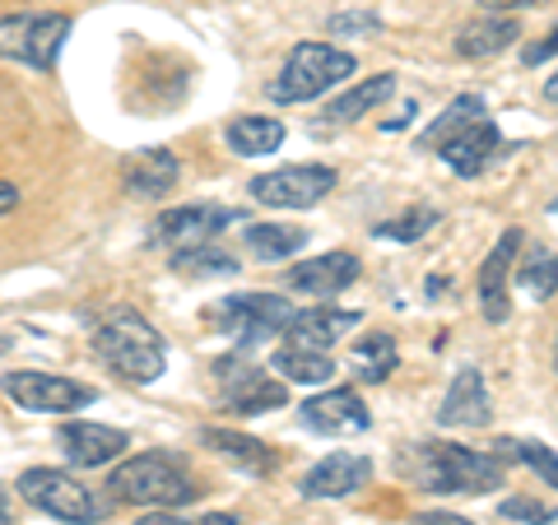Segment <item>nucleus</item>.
<instances>
[{
	"label": "nucleus",
	"instance_id": "f257e3e1",
	"mask_svg": "<svg viewBox=\"0 0 558 525\" xmlns=\"http://www.w3.org/2000/svg\"><path fill=\"white\" fill-rule=\"evenodd\" d=\"M89 344L121 381H131V387H149V381H159L163 367H168L163 335L140 317L135 307H108L102 312V317L94 321Z\"/></svg>",
	"mask_w": 558,
	"mask_h": 525
},
{
	"label": "nucleus",
	"instance_id": "f03ea898",
	"mask_svg": "<svg viewBox=\"0 0 558 525\" xmlns=\"http://www.w3.org/2000/svg\"><path fill=\"white\" fill-rule=\"evenodd\" d=\"M405 475L428 488V493H457V498H480L494 493L502 484V456L457 442H418L405 456Z\"/></svg>",
	"mask_w": 558,
	"mask_h": 525
},
{
	"label": "nucleus",
	"instance_id": "7ed1b4c3",
	"mask_svg": "<svg viewBox=\"0 0 558 525\" xmlns=\"http://www.w3.org/2000/svg\"><path fill=\"white\" fill-rule=\"evenodd\" d=\"M112 498L117 502H135V506H186L196 498V479H191V469L168 456V451H145V456H131L126 465L112 469Z\"/></svg>",
	"mask_w": 558,
	"mask_h": 525
},
{
	"label": "nucleus",
	"instance_id": "20e7f679",
	"mask_svg": "<svg viewBox=\"0 0 558 525\" xmlns=\"http://www.w3.org/2000/svg\"><path fill=\"white\" fill-rule=\"evenodd\" d=\"M344 80H354V57H349V51L330 47V42H299L289 51L284 70L266 84V94H270V102H312Z\"/></svg>",
	"mask_w": 558,
	"mask_h": 525
},
{
	"label": "nucleus",
	"instance_id": "39448f33",
	"mask_svg": "<svg viewBox=\"0 0 558 525\" xmlns=\"http://www.w3.org/2000/svg\"><path fill=\"white\" fill-rule=\"evenodd\" d=\"M65 38H70V14L20 10L0 20V57L20 61L28 70H57Z\"/></svg>",
	"mask_w": 558,
	"mask_h": 525
},
{
	"label": "nucleus",
	"instance_id": "423d86ee",
	"mask_svg": "<svg viewBox=\"0 0 558 525\" xmlns=\"http://www.w3.org/2000/svg\"><path fill=\"white\" fill-rule=\"evenodd\" d=\"M20 498L33 502L47 516L70 521V525H98L102 516H108V502H102L89 484H80L75 475H65V469H47V465L24 469Z\"/></svg>",
	"mask_w": 558,
	"mask_h": 525
},
{
	"label": "nucleus",
	"instance_id": "0eeeda50",
	"mask_svg": "<svg viewBox=\"0 0 558 525\" xmlns=\"http://www.w3.org/2000/svg\"><path fill=\"white\" fill-rule=\"evenodd\" d=\"M289 317H293V307L275 293H233L209 312V321L219 326V335H229L242 349H252V344L270 340V335H284Z\"/></svg>",
	"mask_w": 558,
	"mask_h": 525
},
{
	"label": "nucleus",
	"instance_id": "6e6552de",
	"mask_svg": "<svg viewBox=\"0 0 558 525\" xmlns=\"http://www.w3.org/2000/svg\"><path fill=\"white\" fill-rule=\"evenodd\" d=\"M215 381H219V400L229 405L233 414H270V410H284V381L270 377L266 367H256L247 354H229L215 363Z\"/></svg>",
	"mask_w": 558,
	"mask_h": 525
},
{
	"label": "nucleus",
	"instance_id": "1a4fd4ad",
	"mask_svg": "<svg viewBox=\"0 0 558 525\" xmlns=\"http://www.w3.org/2000/svg\"><path fill=\"white\" fill-rule=\"evenodd\" d=\"M330 186H336V168H326V163H289V168L260 172V178L247 182L252 200L270 209H312L317 200L330 196Z\"/></svg>",
	"mask_w": 558,
	"mask_h": 525
},
{
	"label": "nucleus",
	"instance_id": "9d476101",
	"mask_svg": "<svg viewBox=\"0 0 558 525\" xmlns=\"http://www.w3.org/2000/svg\"><path fill=\"white\" fill-rule=\"evenodd\" d=\"M0 391H5L14 405L28 410V414H70V410L94 405V387H84V381H70V377H57V373H38V367L5 373Z\"/></svg>",
	"mask_w": 558,
	"mask_h": 525
},
{
	"label": "nucleus",
	"instance_id": "9b49d317",
	"mask_svg": "<svg viewBox=\"0 0 558 525\" xmlns=\"http://www.w3.org/2000/svg\"><path fill=\"white\" fill-rule=\"evenodd\" d=\"M229 223H238V215L219 205H182V209H168V215L154 223V242L168 252H191V247H205L215 242Z\"/></svg>",
	"mask_w": 558,
	"mask_h": 525
},
{
	"label": "nucleus",
	"instance_id": "f8f14e48",
	"mask_svg": "<svg viewBox=\"0 0 558 525\" xmlns=\"http://www.w3.org/2000/svg\"><path fill=\"white\" fill-rule=\"evenodd\" d=\"M517 256H521V233H502L494 242V252L484 256L480 266V312L484 321L502 326L512 317V303H508V289H512V270H517Z\"/></svg>",
	"mask_w": 558,
	"mask_h": 525
},
{
	"label": "nucleus",
	"instance_id": "ddd939ff",
	"mask_svg": "<svg viewBox=\"0 0 558 525\" xmlns=\"http://www.w3.org/2000/svg\"><path fill=\"white\" fill-rule=\"evenodd\" d=\"M502 154V135H498V126L488 117H480V121H470L465 131H457V135H447L442 145H438V159L457 172V178H480V172L494 163Z\"/></svg>",
	"mask_w": 558,
	"mask_h": 525
},
{
	"label": "nucleus",
	"instance_id": "4468645a",
	"mask_svg": "<svg viewBox=\"0 0 558 525\" xmlns=\"http://www.w3.org/2000/svg\"><path fill=\"white\" fill-rule=\"evenodd\" d=\"M57 447L75 469H98V465H112L131 447V437L108 424H61Z\"/></svg>",
	"mask_w": 558,
	"mask_h": 525
},
{
	"label": "nucleus",
	"instance_id": "2eb2a0df",
	"mask_svg": "<svg viewBox=\"0 0 558 525\" xmlns=\"http://www.w3.org/2000/svg\"><path fill=\"white\" fill-rule=\"evenodd\" d=\"M303 424L326 437H354V432H368L373 414L354 391H322L303 405Z\"/></svg>",
	"mask_w": 558,
	"mask_h": 525
},
{
	"label": "nucleus",
	"instance_id": "dca6fc26",
	"mask_svg": "<svg viewBox=\"0 0 558 525\" xmlns=\"http://www.w3.org/2000/svg\"><path fill=\"white\" fill-rule=\"evenodd\" d=\"M359 279V260L349 256V252H326V256H312V260H299L289 274H284V284L293 293H307V297H336L344 293L349 284Z\"/></svg>",
	"mask_w": 558,
	"mask_h": 525
},
{
	"label": "nucleus",
	"instance_id": "f3484780",
	"mask_svg": "<svg viewBox=\"0 0 558 525\" xmlns=\"http://www.w3.org/2000/svg\"><path fill=\"white\" fill-rule=\"evenodd\" d=\"M373 479L368 456H354V451H336V456L317 461L303 475V498H349L359 493L363 484Z\"/></svg>",
	"mask_w": 558,
	"mask_h": 525
},
{
	"label": "nucleus",
	"instance_id": "a211bd4d",
	"mask_svg": "<svg viewBox=\"0 0 558 525\" xmlns=\"http://www.w3.org/2000/svg\"><path fill=\"white\" fill-rule=\"evenodd\" d=\"M494 405H488V387L475 367H461L451 377V387L442 395V410H438V424L442 428H484Z\"/></svg>",
	"mask_w": 558,
	"mask_h": 525
},
{
	"label": "nucleus",
	"instance_id": "6ab92c4d",
	"mask_svg": "<svg viewBox=\"0 0 558 525\" xmlns=\"http://www.w3.org/2000/svg\"><path fill=\"white\" fill-rule=\"evenodd\" d=\"M359 326V312H344V307H307V312H293L289 326H284V344H303V349H326L336 344L340 335Z\"/></svg>",
	"mask_w": 558,
	"mask_h": 525
},
{
	"label": "nucleus",
	"instance_id": "aec40b11",
	"mask_svg": "<svg viewBox=\"0 0 558 525\" xmlns=\"http://www.w3.org/2000/svg\"><path fill=\"white\" fill-rule=\"evenodd\" d=\"M178 159H172V149H140L126 159V168H121V178H126V191L140 200H159L168 196L172 186H178Z\"/></svg>",
	"mask_w": 558,
	"mask_h": 525
},
{
	"label": "nucleus",
	"instance_id": "412c9836",
	"mask_svg": "<svg viewBox=\"0 0 558 525\" xmlns=\"http://www.w3.org/2000/svg\"><path fill=\"white\" fill-rule=\"evenodd\" d=\"M205 447L215 451V456H223L229 465L247 469V475H270V469H275V456L256 442V437H247V432H233V428H205Z\"/></svg>",
	"mask_w": 558,
	"mask_h": 525
},
{
	"label": "nucleus",
	"instance_id": "4be33fe9",
	"mask_svg": "<svg viewBox=\"0 0 558 525\" xmlns=\"http://www.w3.org/2000/svg\"><path fill=\"white\" fill-rule=\"evenodd\" d=\"M517 38H521L517 20H508V14H484V20L465 24L457 33V51L461 57H498V51H508Z\"/></svg>",
	"mask_w": 558,
	"mask_h": 525
},
{
	"label": "nucleus",
	"instance_id": "5701e85b",
	"mask_svg": "<svg viewBox=\"0 0 558 525\" xmlns=\"http://www.w3.org/2000/svg\"><path fill=\"white\" fill-rule=\"evenodd\" d=\"M229 149L242 154V159H266V154H275L279 145H284V121L275 117H238L229 121Z\"/></svg>",
	"mask_w": 558,
	"mask_h": 525
},
{
	"label": "nucleus",
	"instance_id": "b1692460",
	"mask_svg": "<svg viewBox=\"0 0 558 525\" xmlns=\"http://www.w3.org/2000/svg\"><path fill=\"white\" fill-rule=\"evenodd\" d=\"M275 373H284L289 381H303V387H322V381L336 377V363L322 349H303V344H279L270 358Z\"/></svg>",
	"mask_w": 558,
	"mask_h": 525
},
{
	"label": "nucleus",
	"instance_id": "393cba45",
	"mask_svg": "<svg viewBox=\"0 0 558 525\" xmlns=\"http://www.w3.org/2000/svg\"><path fill=\"white\" fill-rule=\"evenodd\" d=\"M242 242H247V252L256 260H289L293 252L307 247V233L299 223H247Z\"/></svg>",
	"mask_w": 558,
	"mask_h": 525
},
{
	"label": "nucleus",
	"instance_id": "a878e982",
	"mask_svg": "<svg viewBox=\"0 0 558 525\" xmlns=\"http://www.w3.org/2000/svg\"><path fill=\"white\" fill-rule=\"evenodd\" d=\"M387 98H396V75H368V80H359L354 89H349L344 98H336L330 102V121H359V117H368L373 108H381Z\"/></svg>",
	"mask_w": 558,
	"mask_h": 525
},
{
	"label": "nucleus",
	"instance_id": "bb28decb",
	"mask_svg": "<svg viewBox=\"0 0 558 525\" xmlns=\"http://www.w3.org/2000/svg\"><path fill=\"white\" fill-rule=\"evenodd\" d=\"M349 363H354V373H359L363 381H387V377L396 373V344H391V335H381V330H368V335H359Z\"/></svg>",
	"mask_w": 558,
	"mask_h": 525
},
{
	"label": "nucleus",
	"instance_id": "cd10ccee",
	"mask_svg": "<svg viewBox=\"0 0 558 525\" xmlns=\"http://www.w3.org/2000/svg\"><path fill=\"white\" fill-rule=\"evenodd\" d=\"M517 284L526 297H535V303H545V297L558 293V256L549 247H535L526 252V260L517 256Z\"/></svg>",
	"mask_w": 558,
	"mask_h": 525
},
{
	"label": "nucleus",
	"instance_id": "c85d7f7f",
	"mask_svg": "<svg viewBox=\"0 0 558 525\" xmlns=\"http://www.w3.org/2000/svg\"><path fill=\"white\" fill-rule=\"evenodd\" d=\"M494 456L521 461L526 469H535V475L545 479L549 488H558V456H554V447H545V442H521V437H502V442H494Z\"/></svg>",
	"mask_w": 558,
	"mask_h": 525
},
{
	"label": "nucleus",
	"instance_id": "c756f323",
	"mask_svg": "<svg viewBox=\"0 0 558 525\" xmlns=\"http://www.w3.org/2000/svg\"><path fill=\"white\" fill-rule=\"evenodd\" d=\"M480 117H488V108H484V98H475V94H465V98H457V102H451V108L438 117V121H433V126L424 131V145L428 149H438L442 145V139L447 135H457V131H465L470 126V121H480Z\"/></svg>",
	"mask_w": 558,
	"mask_h": 525
},
{
	"label": "nucleus",
	"instance_id": "7c9ffc66",
	"mask_svg": "<svg viewBox=\"0 0 558 525\" xmlns=\"http://www.w3.org/2000/svg\"><path fill=\"white\" fill-rule=\"evenodd\" d=\"M172 270H182V274H238V260L229 252H219L215 242H205V247H191V252H172Z\"/></svg>",
	"mask_w": 558,
	"mask_h": 525
},
{
	"label": "nucleus",
	"instance_id": "2f4dec72",
	"mask_svg": "<svg viewBox=\"0 0 558 525\" xmlns=\"http://www.w3.org/2000/svg\"><path fill=\"white\" fill-rule=\"evenodd\" d=\"M433 219H438L433 209H410V215H400V219H387V223H381L377 237H391V242H418V237H424V233L433 229Z\"/></svg>",
	"mask_w": 558,
	"mask_h": 525
},
{
	"label": "nucleus",
	"instance_id": "473e14b6",
	"mask_svg": "<svg viewBox=\"0 0 558 525\" xmlns=\"http://www.w3.org/2000/svg\"><path fill=\"white\" fill-rule=\"evenodd\" d=\"M377 28H381V20L373 10H344L330 20V38H349V33H354V38H373Z\"/></svg>",
	"mask_w": 558,
	"mask_h": 525
},
{
	"label": "nucleus",
	"instance_id": "72a5a7b5",
	"mask_svg": "<svg viewBox=\"0 0 558 525\" xmlns=\"http://www.w3.org/2000/svg\"><path fill=\"white\" fill-rule=\"evenodd\" d=\"M502 516L526 521V525H549L558 512H554V506H539L535 498H508V502H502Z\"/></svg>",
	"mask_w": 558,
	"mask_h": 525
},
{
	"label": "nucleus",
	"instance_id": "f704fd0d",
	"mask_svg": "<svg viewBox=\"0 0 558 525\" xmlns=\"http://www.w3.org/2000/svg\"><path fill=\"white\" fill-rule=\"evenodd\" d=\"M554 51H558V28L549 33V38H545V42H531L526 51H521V61H526V65H545V61L554 57Z\"/></svg>",
	"mask_w": 558,
	"mask_h": 525
},
{
	"label": "nucleus",
	"instance_id": "c9c22d12",
	"mask_svg": "<svg viewBox=\"0 0 558 525\" xmlns=\"http://www.w3.org/2000/svg\"><path fill=\"white\" fill-rule=\"evenodd\" d=\"M414 525H475V521H465L457 512H424V516H414Z\"/></svg>",
	"mask_w": 558,
	"mask_h": 525
},
{
	"label": "nucleus",
	"instance_id": "e433bc0d",
	"mask_svg": "<svg viewBox=\"0 0 558 525\" xmlns=\"http://www.w3.org/2000/svg\"><path fill=\"white\" fill-rule=\"evenodd\" d=\"M135 525H196V521H186V516H172V512H154V516H140Z\"/></svg>",
	"mask_w": 558,
	"mask_h": 525
},
{
	"label": "nucleus",
	"instance_id": "4c0bfd02",
	"mask_svg": "<svg viewBox=\"0 0 558 525\" xmlns=\"http://www.w3.org/2000/svg\"><path fill=\"white\" fill-rule=\"evenodd\" d=\"M484 10H494V14H502V10H526V5H539V0H480Z\"/></svg>",
	"mask_w": 558,
	"mask_h": 525
},
{
	"label": "nucleus",
	"instance_id": "58836bf2",
	"mask_svg": "<svg viewBox=\"0 0 558 525\" xmlns=\"http://www.w3.org/2000/svg\"><path fill=\"white\" fill-rule=\"evenodd\" d=\"M14 205H20V191H14L10 182H0V219H5Z\"/></svg>",
	"mask_w": 558,
	"mask_h": 525
},
{
	"label": "nucleus",
	"instance_id": "ea45409f",
	"mask_svg": "<svg viewBox=\"0 0 558 525\" xmlns=\"http://www.w3.org/2000/svg\"><path fill=\"white\" fill-rule=\"evenodd\" d=\"M196 525H242L238 516H229V512H209V516H201Z\"/></svg>",
	"mask_w": 558,
	"mask_h": 525
},
{
	"label": "nucleus",
	"instance_id": "a19ab883",
	"mask_svg": "<svg viewBox=\"0 0 558 525\" xmlns=\"http://www.w3.org/2000/svg\"><path fill=\"white\" fill-rule=\"evenodd\" d=\"M545 98H549V102H558V75H549V84H545Z\"/></svg>",
	"mask_w": 558,
	"mask_h": 525
},
{
	"label": "nucleus",
	"instance_id": "79ce46f5",
	"mask_svg": "<svg viewBox=\"0 0 558 525\" xmlns=\"http://www.w3.org/2000/svg\"><path fill=\"white\" fill-rule=\"evenodd\" d=\"M0 525H14V516H10V506H5V493H0Z\"/></svg>",
	"mask_w": 558,
	"mask_h": 525
},
{
	"label": "nucleus",
	"instance_id": "37998d69",
	"mask_svg": "<svg viewBox=\"0 0 558 525\" xmlns=\"http://www.w3.org/2000/svg\"><path fill=\"white\" fill-rule=\"evenodd\" d=\"M10 344H14L10 335H0V358H5V354H10Z\"/></svg>",
	"mask_w": 558,
	"mask_h": 525
},
{
	"label": "nucleus",
	"instance_id": "c03bdc74",
	"mask_svg": "<svg viewBox=\"0 0 558 525\" xmlns=\"http://www.w3.org/2000/svg\"><path fill=\"white\" fill-rule=\"evenodd\" d=\"M549 215H558V196H554V200H549Z\"/></svg>",
	"mask_w": 558,
	"mask_h": 525
},
{
	"label": "nucleus",
	"instance_id": "a18cd8bd",
	"mask_svg": "<svg viewBox=\"0 0 558 525\" xmlns=\"http://www.w3.org/2000/svg\"><path fill=\"white\" fill-rule=\"evenodd\" d=\"M554 367H558V340H554Z\"/></svg>",
	"mask_w": 558,
	"mask_h": 525
}]
</instances>
